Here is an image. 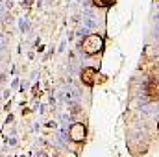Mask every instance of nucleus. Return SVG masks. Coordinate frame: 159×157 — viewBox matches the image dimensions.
<instances>
[{
	"label": "nucleus",
	"mask_w": 159,
	"mask_h": 157,
	"mask_svg": "<svg viewBox=\"0 0 159 157\" xmlns=\"http://www.w3.org/2000/svg\"><path fill=\"white\" fill-rule=\"evenodd\" d=\"M102 48H104V39H102L100 35H89V37H85V41L81 43V50H83V54H87V56L100 54Z\"/></svg>",
	"instance_id": "nucleus-1"
},
{
	"label": "nucleus",
	"mask_w": 159,
	"mask_h": 157,
	"mask_svg": "<svg viewBox=\"0 0 159 157\" xmlns=\"http://www.w3.org/2000/svg\"><path fill=\"white\" fill-rule=\"evenodd\" d=\"M96 76H98L96 69H93V67L83 69V72H81V81H83L85 85H93V83L96 81Z\"/></svg>",
	"instance_id": "nucleus-2"
},
{
	"label": "nucleus",
	"mask_w": 159,
	"mask_h": 157,
	"mask_svg": "<svg viewBox=\"0 0 159 157\" xmlns=\"http://www.w3.org/2000/svg\"><path fill=\"white\" fill-rule=\"evenodd\" d=\"M83 137H85V126L83 124H74L70 128V139L80 142V141H83Z\"/></svg>",
	"instance_id": "nucleus-3"
},
{
	"label": "nucleus",
	"mask_w": 159,
	"mask_h": 157,
	"mask_svg": "<svg viewBox=\"0 0 159 157\" xmlns=\"http://www.w3.org/2000/svg\"><path fill=\"white\" fill-rule=\"evenodd\" d=\"M146 92H148L150 100H159V81H150Z\"/></svg>",
	"instance_id": "nucleus-4"
},
{
	"label": "nucleus",
	"mask_w": 159,
	"mask_h": 157,
	"mask_svg": "<svg viewBox=\"0 0 159 157\" xmlns=\"http://www.w3.org/2000/svg\"><path fill=\"white\" fill-rule=\"evenodd\" d=\"M93 4L96 7H111L115 4V0H93Z\"/></svg>",
	"instance_id": "nucleus-5"
}]
</instances>
